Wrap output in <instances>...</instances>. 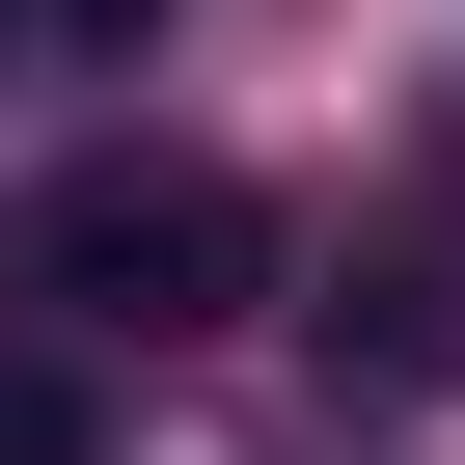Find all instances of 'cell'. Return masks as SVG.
I'll list each match as a JSON object with an SVG mask.
<instances>
[{
	"label": "cell",
	"instance_id": "obj_1",
	"mask_svg": "<svg viewBox=\"0 0 465 465\" xmlns=\"http://www.w3.org/2000/svg\"><path fill=\"white\" fill-rule=\"evenodd\" d=\"M28 274H55L83 329L192 356V329H247V302H274V219H247V164H164V137H110V164H55V192H28Z\"/></svg>",
	"mask_w": 465,
	"mask_h": 465
},
{
	"label": "cell",
	"instance_id": "obj_2",
	"mask_svg": "<svg viewBox=\"0 0 465 465\" xmlns=\"http://www.w3.org/2000/svg\"><path fill=\"white\" fill-rule=\"evenodd\" d=\"M302 329H329V383H383V411H411V383H438V356H465V329H438V274H329V302H302Z\"/></svg>",
	"mask_w": 465,
	"mask_h": 465
},
{
	"label": "cell",
	"instance_id": "obj_3",
	"mask_svg": "<svg viewBox=\"0 0 465 465\" xmlns=\"http://www.w3.org/2000/svg\"><path fill=\"white\" fill-rule=\"evenodd\" d=\"M0 465H110V411H83V356H0Z\"/></svg>",
	"mask_w": 465,
	"mask_h": 465
}]
</instances>
